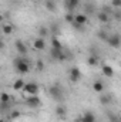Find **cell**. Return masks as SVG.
I'll list each match as a JSON object with an SVG mask.
<instances>
[{
    "label": "cell",
    "mask_w": 121,
    "mask_h": 122,
    "mask_svg": "<svg viewBox=\"0 0 121 122\" xmlns=\"http://www.w3.org/2000/svg\"><path fill=\"white\" fill-rule=\"evenodd\" d=\"M13 64H14L16 71L19 74H22V75H24V74H27L30 71V60L26 58V57H22V56L16 57L13 60Z\"/></svg>",
    "instance_id": "1"
},
{
    "label": "cell",
    "mask_w": 121,
    "mask_h": 122,
    "mask_svg": "<svg viewBox=\"0 0 121 122\" xmlns=\"http://www.w3.org/2000/svg\"><path fill=\"white\" fill-rule=\"evenodd\" d=\"M49 94H50V97H51L54 101H57V102H63V101H64V90H63V87H61L59 82H54V84L49 88Z\"/></svg>",
    "instance_id": "2"
},
{
    "label": "cell",
    "mask_w": 121,
    "mask_h": 122,
    "mask_svg": "<svg viewBox=\"0 0 121 122\" xmlns=\"http://www.w3.org/2000/svg\"><path fill=\"white\" fill-rule=\"evenodd\" d=\"M68 75H70V81H71L73 84H76V82H78L80 78H81V70H80L78 67H71V68L68 70Z\"/></svg>",
    "instance_id": "3"
},
{
    "label": "cell",
    "mask_w": 121,
    "mask_h": 122,
    "mask_svg": "<svg viewBox=\"0 0 121 122\" xmlns=\"http://www.w3.org/2000/svg\"><path fill=\"white\" fill-rule=\"evenodd\" d=\"M14 47H16V51H17L19 56H22V57H26V56H27L29 48H27V46H26L22 40H16V41H14Z\"/></svg>",
    "instance_id": "4"
},
{
    "label": "cell",
    "mask_w": 121,
    "mask_h": 122,
    "mask_svg": "<svg viewBox=\"0 0 121 122\" xmlns=\"http://www.w3.org/2000/svg\"><path fill=\"white\" fill-rule=\"evenodd\" d=\"M22 91L24 92V94H27V95H37V92H38V85H37L36 82H26Z\"/></svg>",
    "instance_id": "5"
},
{
    "label": "cell",
    "mask_w": 121,
    "mask_h": 122,
    "mask_svg": "<svg viewBox=\"0 0 121 122\" xmlns=\"http://www.w3.org/2000/svg\"><path fill=\"white\" fill-rule=\"evenodd\" d=\"M110 47H113V48H118L121 44V37L120 34H111V36H108V38H107V41H105Z\"/></svg>",
    "instance_id": "6"
},
{
    "label": "cell",
    "mask_w": 121,
    "mask_h": 122,
    "mask_svg": "<svg viewBox=\"0 0 121 122\" xmlns=\"http://www.w3.org/2000/svg\"><path fill=\"white\" fill-rule=\"evenodd\" d=\"M26 105L30 107V108H38L41 105V99L37 95H29L26 98Z\"/></svg>",
    "instance_id": "7"
},
{
    "label": "cell",
    "mask_w": 121,
    "mask_h": 122,
    "mask_svg": "<svg viewBox=\"0 0 121 122\" xmlns=\"http://www.w3.org/2000/svg\"><path fill=\"white\" fill-rule=\"evenodd\" d=\"M64 3H66V9L68 13H73L80 6V0H64Z\"/></svg>",
    "instance_id": "8"
},
{
    "label": "cell",
    "mask_w": 121,
    "mask_h": 122,
    "mask_svg": "<svg viewBox=\"0 0 121 122\" xmlns=\"http://www.w3.org/2000/svg\"><path fill=\"white\" fill-rule=\"evenodd\" d=\"M33 48L34 50H37V51H43V50H46V40L44 38H36L34 41H33Z\"/></svg>",
    "instance_id": "9"
},
{
    "label": "cell",
    "mask_w": 121,
    "mask_h": 122,
    "mask_svg": "<svg viewBox=\"0 0 121 122\" xmlns=\"http://www.w3.org/2000/svg\"><path fill=\"white\" fill-rule=\"evenodd\" d=\"M95 17H97V20L100 21V23H103V24H107V23H110V20H111V17L108 16V14H105L104 11H98V13H95Z\"/></svg>",
    "instance_id": "10"
},
{
    "label": "cell",
    "mask_w": 121,
    "mask_h": 122,
    "mask_svg": "<svg viewBox=\"0 0 121 122\" xmlns=\"http://www.w3.org/2000/svg\"><path fill=\"white\" fill-rule=\"evenodd\" d=\"M74 21L78 23V24H83L86 26L88 23V16H86L84 13H78V14H74Z\"/></svg>",
    "instance_id": "11"
},
{
    "label": "cell",
    "mask_w": 121,
    "mask_h": 122,
    "mask_svg": "<svg viewBox=\"0 0 121 122\" xmlns=\"http://www.w3.org/2000/svg\"><path fill=\"white\" fill-rule=\"evenodd\" d=\"M56 115L60 118V119H66V117H67V108L60 104V105H57L56 107Z\"/></svg>",
    "instance_id": "12"
},
{
    "label": "cell",
    "mask_w": 121,
    "mask_h": 122,
    "mask_svg": "<svg viewBox=\"0 0 121 122\" xmlns=\"http://www.w3.org/2000/svg\"><path fill=\"white\" fill-rule=\"evenodd\" d=\"M84 14L86 16L95 14V6H94V3H91V1H87L86 3V6H84Z\"/></svg>",
    "instance_id": "13"
},
{
    "label": "cell",
    "mask_w": 121,
    "mask_h": 122,
    "mask_svg": "<svg viewBox=\"0 0 121 122\" xmlns=\"http://www.w3.org/2000/svg\"><path fill=\"white\" fill-rule=\"evenodd\" d=\"M87 64L90 65V67H98V64H100V57L97 56V54H91L87 57Z\"/></svg>",
    "instance_id": "14"
},
{
    "label": "cell",
    "mask_w": 121,
    "mask_h": 122,
    "mask_svg": "<svg viewBox=\"0 0 121 122\" xmlns=\"http://www.w3.org/2000/svg\"><path fill=\"white\" fill-rule=\"evenodd\" d=\"M80 118H81V122H95V115L91 111H86Z\"/></svg>",
    "instance_id": "15"
},
{
    "label": "cell",
    "mask_w": 121,
    "mask_h": 122,
    "mask_svg": "<svg viewBox=\"0 0 121 122\" xmlns=\"http://www.w3.org/2000/svg\"><path fill=\"white\" fill-rule=\"evenodd\" d=\"M101 72H103L105 77H108V78L114 77V68H113L111 65H108V64L103 65V68H101Z\"/></svg>",
    "instance_id": "16"
},
{
    "label": "cell",
    "mask_w": 121,
    "mask_h": 122,
    "mask_svg": "<svg viewBox=\"0 0 121 122\" xmlns=\"http://www.w3.org/2000/svg\"><path fill=\"white\" fill-rule=\"evenodd\" d=\"M93 90L97 92V94H101V92L104 91V82L101 80H95L93 82Z\"/></svg>",
    "instance_id": "17"
},
{
    "label": "cell",
    "mask_w": 121,
    "mask_h": 122,
    "mask_svg": "<svg viewBox=\"0 0 121 122\" xmlns=\"http://www.w3.org/2000/svg\"><path fill=\"white\" fill-rule=\"evenodd\" d=\"M111 102H113V95H111V94L100 95V104H101V105H110Z\"/></svg>",
    "instance_id": "18"
},
{
    "label": "cell",
    "mask_w": 121,
    "mask_h": 122,
    "mask_svg": "<svg viewBox=\"0 0 121 122\" xmlns=\"http://www.w3.org/2000/svg\"><path fill=\"white\" fill-rule=\"evenodd\" d=\"M44 7L50 11V13H54L57 10V6H56V1L54 0H46L44 1Z\"/></svg>",
    "instance_id": "19"
},
{
    "label": "cell",
    "mask_w": 121,
    "mask_h": 122,
    "mask_svg": "<svg viewBox=\"0 0 121 122\" xmlns=\"http://www.w3.org/2000/svg\"><path fill=\"white\" fill-rule=\"evenodd\" d=\"M24 84H26V82H24L23 78H17V80L13 82V90H14V91H22L23 87H24Z\"/></svg>",
    "instance_id": "20"
},
{
    "label": "cell",
    "mask_w": 121,
    "mask_h": 122,
    "mask_svg": "<svg viewBox=\"0 0 121 122\" xmlns=\"http://www.w3.org/2000/svg\"><path fill=\"white\" fill-rule=\"evenodd\" d=\"M1 31H3V34H6V36H11L13 34V31H14V26L13 24H3V27H1Z\"/></svg>",
    "instance_id": "21"
},
{
    "label": "cell",
    "mask_w": 121,
    "mask_h": 122,
    "mask_svg": "<svg viewBox=\"0 0 121 122\" xmlns=\"http://www.w3.org/2000/svg\"><path fill=\"white\" fill-rule=\"evenodd\" d=\"M37 33H38V37H40V38H46V37L50 34V30H49V27H46V26H40L38 30H37Z\"/></svg>",
    "instance_id": "22"
},
{
    "label": "cell",
    "mask_w": 121,
    "mask_h": 122,
    "mask_svg": "<svg viewBox=\"0 0 121 122\" xmlns=\"http://www.w3.org/2000/svg\"><path fill=\"white\" fill-rule=\"evenodd\" d=\"M51 48L63 50V44L60 43V40L57 38V36H53V37H51Z\"/></svg>",
    "instance_id": "23"
},
{
    "label": "cell",
    "mask_w": 121,
    "mask_h": 122,
    "mask_svg": "<svg viewBox=\"0 0 121 122\" xmlns=\"http://www.w3.org/2000/svg\"><path fill=\"white\" fill-rule=\"evenodd\" d=\"M10 111V102H0V114H7Z\"/></svg>",
    "instance_id": "24"
},
{
    "label": "cell",
    "mask_w": 121,
    "mask_h": 122,
    "mask_svg": "<svg viewBox=\"0 0 121 122\" xmlns=\"http://www.w3.org/2000/svg\"><path fill=\"white\" fill-rule=\"evenodd\" d=\"M108 36H110V34H108L105 30H98V31H97V37H98L101 41H107Z\"/></svg>",
    "instance_id": "25"
},
{
    "label": "cell",
    "mask_w": 121,
    "mask_h": 122,
    "mask_svg": "<svg viewBox=\"0 0 121 122\" xmlns=\"http://www.w3.org/2000/svg\"><path fill=\"white\" fill-rule=\"evenodd\" d=\"M10 101H11L10 94H7V92H1L0 94V102H10Z\"/></svg>",
    "instance_id": "26"
},
{
    "label": "cell",
    "mask_w": 121,
    "mask_h": 122,
    "mask_svg": "<svg viewBox=\"0 0 121 122\" xmlns=\"http://www.w3.org/2000/svg\"><path fill=\"white\" fill-rule=\"evenodd\" d=\"M107 117H108L110 122H118V121H120V117H118V114H114V112H108V114H107Z\"/></svg>",
    "instance_id": "27"
},
{
    "label": "cell",
    "mask_w": 121,
    "mask_h": 122,
    "mask_svg": "<svg viewBox=\"0 0 121 122\" xmlns=\"http://www.w3.org/2000/svg\"><path fill=\"white\" fill-rule=\"evenodd\" d=\"M44 61L41 60V58H38V60H36V68H37V71H43L44 70Z\"/></svg>",
    "instance_id": "28"
},
{
    "label": "cell",
    "mask_w": 121,
    "mask_h": 122,
    "mask_svg": "<svg viewBox=\"0 0 121 122\" xmlns=\"http://www.w3.org/2000/svg\"><path fill=\"white\" fill-rule=\"evenodd\" d=\"M71 26H73V29H74V30L80 31V33H83V31L86 30L83 24H78V23H76V21H73V23H71Z\"/></svg>",
    "instance_id": "29"
},
{
    "label": "cell",
    "mask_w": 121,
    "mask_h": 122,
    "mask_svg": "<svg viewBox=\"0 0 121 122\" xmlns=\"http://www.w3.org/2000/svg\"><path fill=\"white\" fill-rule=\"evenodd\" d=\"M9 117H10V119H17V118H20V117H22V112L16 109V111H11Z\"/></svg>",
    "instance_id": "30"
},
{
    "label": "cell",
    "mask_w": 121,
    "mask_h": 122,
    "mask_svg": "<svg viewBox=\"0 0 121 122\" xmlns=\"http://www.w3.org/2000/svg\"><path fill=\"white\" fill-rule=\"evenodd\" d=\"M101 11H104L105 14H108V16L111 17V13H113L114 10H113V7H111V6H103V9H101Z\"/></svg>",
    "instance_id": "31"
},
{
    "label": "cell",
    "mask_w": 121,
    "mask_h": 122,
    "mask_svg": "<svg viewBox=\"0 0 121 122\" xmlns=\"http://www.w3.org/2000/svg\"><path fill=\"white\" fill-rule=\"evenodd\" d=\"M64 20H66L68 24H71V23L74 21V13H67L66 17H64Z\"/></svg>",
    "instance_id": "32"
},
{
    "label": "cell",
    "mask_w": 121,
    "mask_h": 122,
    "mask_svg": "<svg viewBox=\"0 0 121 122\" xmlns=\"http://www.w3.org/2000/svg\"><path fill=\"white\" fill-rule=\"evenodd\" d=\"M111 16H113L117 21H120V20H121V11H120V9H116V11H113V13H111Z\"/></svg>",
    "instance_id": "33"
},
{
    "label": "cell",
    "mask_w": 121,
    "mask_h": 122,
    "mask_svg": "<svg viewBox=\"0 0 121 122\" xmlns=\"http://www.w3.org/2000/svg\"><path fill=\"white\" fill-rule=\"evenodd\" d=\"M113 9H121V0H111V4H110Z\"/></svg>",
    "instance_id": "34"
},
{
    "label": "cell",
    "mask_w": 121,
    "mask_h": 122,
    "mask_svg": "<svg viewBox=\"0 0 121 122\" xmlns=\"http://www.w3.org/2000/svg\"><path fill=\"white\" fill-rule=\"evenodd\" d=\"M51 30L54 31V33H57V31H59V26H57V24H53V26H51Z\"/></svg>",
    "instance_id": "35"
},
{
    "label": "cell",
    "mask_w": 121,
    "mask_h": 122,
    "mask_svg": "<svg viewBox=\"0 0 121 122\" xmlns=\"http://www.w3.org/2000/svg\"><path fill=\"white\" fill-rule=\"evenodd\" d=\"M3 20H4V16H3V14H0V23H3Z\"/></svg>",
    "instance_id": "36"
},
{
    "label": "cell",
    "mask_w": 121,
    "mask_h": 122,
    "mask_svg": "<svg viewBox=\"0 0 121 122\" xmlns=\"http://www.w3.org/2000/svg\"><path fill=\"white\" fill-rule=\"evenodd\" d=\"M3 47H4V44H3V41H1V40H0V50H1V48H3Z\"/></svg>",
    "instance_id": "37"
},
{
    "label": "cell",
    "mask_w": 121,
    "mask_h": 122,
    "mask_svg": "<svg viewBox=\"0 0 121 122\" xmlns=\"http://www.w3.org/2000/svg\"><path fill=\"white\" fill-rule=\"evenodd\" d=\"M74 122H81V118L78 117V118H77V119H76V121H74Z\"/></svg>",
    "instance_id": "38"
},
{
    "label": "cell",
    "mask_w": 121,
    "mask_h": 122,
    "mask_svg": "<svg viewBox=\"0 0 121 122\" xmlns=\"http://www.w3.org/2000/svg\"><path fill=\"white\" fill-rule=\"evenodd\" d=\"M0 122H6V121H4V119H3V118H0Z\"/></svg>",
    "instance_id": "39"
}]
</instances>
